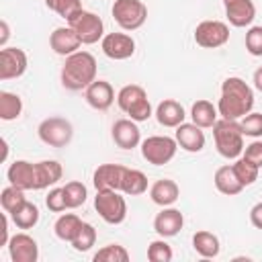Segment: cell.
<instances>
[{
    "label": "cell",
    "instance_id": "4",
    "mask_svg": "<svg viewBox=\"0 0 262 262\" xmlns=\"http://www.w3.org/2000/svg\"><path fill=\"white\" fill-rule=\"evenodd\" d=\"M117 104L135 123L147 121L151 117V104H149L147 92L139 84H127V86H123L119 90V94H117Z\"/></svg>",
    "mask_w": 262,
    "mask_h": 262
},
{
    "label": "cell",
    "instance_id": "36",
    "mask_svg": "<svg viewBox=\"0 0 262 262\" xmlns=\"http://www.w3.org/2000/svg\"><path fill=\"white\" fill-rule=\"evenodd\" d=\"M92 260L94 262H127L129 260V252L119 244H108V246L100 248L94 254Z\"/></svg>",
    "mask_w": 262,
    "mask_h": 262
},
{
    "label": "cell",
    "instance_id": "6",
    "mask_svg": "<svg viewBox=\"0 0 262 262\" xmlns=\"http://www.w3.org/2000/svg\"><path fill=\"white\" fill-rule=\"evenodd\" d=\"M94 209L100 219L111 225H119L127 217V203L119 194V190H96Z\"/></svg>",
    "mask_w": 262,
    "mask_h": 262
},
{
    "label": "cell",
    "instance_id": "27",
    "mask_svg": "<svg viewBox=\"0 0 262 262\" xmlns=\"http://www.w3.org/2000/svg\"><path fill=\"white\" fill-rule=\"evenodd\" d=\"M192 248L203 258H215V256H219L221 244H219V237L215 233L201 229V231H196L192 235Z\"/></svg>",
    "mask_w": 262,
    "mask_h": 262
},
{
    "label": "cell",
    "instance_id": "20",
    "mask_svg": "<svg viewBox=\"0 0 262 262\" xmlns=\"http://www.w3.org/2000/svg\"><path fill=\"white\" fill-rule=\"evenodd\" d=\"M176 143L184 149V151H190V154H196L205 147V133L199 125L194 123H180L176 127Z\"/></svg>",
    "mask_w": 262,
    "mask_h": 262
},
{
    "label": "cell",
    "instance_id": "38",
    "mask_svg": "<svg viewBox=\"0 0 262 262\" xmlns=\"http://www.w3.org/2000/svg\"><path fill=\"white\" fill-rule=\"evenodd\" d=\"M172 256H174V252H172L170 244L164 242V237L162 239H154L147 246V260L149 262H170Z\"/></svg>",
    "mask_w": 262,
    "mask_h": 262
},
{
    "label": "cell",
    "instance_id": "45",
    "mask_svg": "<svg viewBox=\"0 0 262 262\" xmlns=\"http://www.w3.org/2000/svg\"><path fill=\"white\" fill-rule=\"evenodd\" d=\"M252 82H254V88L258 90V92H262V66L254 72V76H252Z\"/></svg>",
    "mask_w": 262,
    "mask_h": 262
},
{
    "label": "cell",
    "instance_id": "43",
    "mask_svg": "<svg viewBox=\"0 0 262 262\" xmlns=\"http://www.w3.org/2000/svg\"><path fill=\"white\" fill-rule=\"evenodd\" d=\"M250 221L256 229H262V201L250 209Z\"/></svg>",
    "mask_w": 262,
    "mask_h": 262
},
{
    "label": "cell",
    "instance_id": "46",
    "mask_svg": "<svg viewBox=\"0 0 262 262\" xmlns=\"http://www.w3.org/2000/svg\"><path fill=\"white\" fill-rule=\"evenodd\" d=\"M0 29H2V35H0V45H2V47H6L8 35H10V33H8V23H6V20H2V23H0Z\"/></svg>",
    "mask_w": 262,
    "mask_h": 262
},
{
    "label": "cell",
    "instance_id": "37",
    "mask_svg": "<svg viewBox=\"0 0 262 262\" xmlns=\"http://www.w3.org/2000/svg\"><path fill=\"white\" fill-rule=\"evenodd\" d=\"M45 4H47L49 10H53L55 14L63 16L66 20H70L76 12L82 10V2L80 0H45Z\"/></svg>",
    "mask_w": 262,
    "mask_h": 262
},
{
    "label": "cell",
    "instance_id": "31",
    "mask_svg": "<svg viewBox=\"0 0 262 262\" xmlns=\"http://www.w3.org/2000/svg\"><path fill=\"white\" fill-rule=\"evenodd\" d=\"M23 113V100L18 94L2 90L0 92V119L2 121H14Z\"/></svg>",
    "mask_w": 262,
    "mask_h": 262
},
{
    "label": "cell",
    "instance_id": "34",
    "mask_svg": "<svg viewBox=\"0 0 262 262\" xmlns=\"http://www.w3.org/2000/svg\"><path fill=\"white\" fill-rule=\"evenodd\" d=\"M25 201H27L25 190L18 188V186H12V184H10V186L2 188V192H0V205H2V209H4L6 213H12V211L18 209Z\"/></svg>",
    "mask_w": 262,
    "mask_h": 262
},
{
    "label": "cell",
    "instance_id": "10",
    "mask_svg": "<svg viewBox=\"0 0 262 262\" xmlns=\"http://www.w3.org/2000/svg\"><path fill=\"white\" fill-rule=\"evenodd\" d=\"M194 41L205 49H217L229 41V27L223 20H203L194 29Z\"/></svg>",
    "mask_w": 262,
    "mask_h": 262
},
{
    "label": "cell",
    "instance_id": "44",
    "mask_svg": "<svg viewBox=\"0 0 262 262\" xmlns=\"http://www.w3.org/2000/svg\"><path fill=\"white\" fill-rule=\"evenodd\" d=\"M8 239H10V235H8V213L4 211V215H2V239H0V246H6Z\"/></svg>",
    "mask_w": 262,
    "mask_h": 262
},
{
    "label": "cell",
    "instance_id": "5",
    "mask_svg": "<svg viewBox=\"0 0 262 262\" xmlns=\"http://www.w3.org/2000/svg\"><path fill=\"white\" fill-rule=\"evenodd\" d=\"M111 12L123 31H137L147 20V6L141 0H115Z\"/></svg>",
    "mask_w": 262,
    "mask_h": 262
},
{
    "label": "cell",
    "instance_id": "28",
    "mask_svg": "<svg viewBox=\"0 0 262 262\" xmlns=\"http://www.w3.org/2000/svg\"><path fill=\"white\" fill-rule=\"evenodd\" d=\"M12 223L18 227V229H33L37 223H39V209L35 203L31 201H25L18 209H14L12 213H8Z\"/></svg>",
    "mask_w": 262,
    "mask_h": 262
},
{
    "label": "cell",
    "instance_id": "1",
    "mask_svg": "<svg viewBox=\"0 0 262 262\" xmlns=\"http://www.w3.org/2000/svg\"><path fill=\"white\" fill-rule=\"evenodd\" d=\"M254 106V90L237 76H229L221 84V98L217 104V111L221 119L237 121L252 113Z\"/></svg>",
    "mask_w": 262,
    "mask_h": 262
},
{
    "label": "cell",
    "instance_id": "11",
    "mask_svg": "<svg viewBox=\"0 0 262 262\" xmlns=\"http://www.w3.org/2000/svg\"><path fill=\"white\" fill-rule=\"evenodd\" d=\"M100 47H102V53L115 61L129 59L135 53V41L127 33H106L100 41Z\"/></svg>",
    "mask_w": 262,
    "mask_h": 262
},
{
    "label": "cell",
    "instance_id": "26",
    "mask_svg": "<svg viewBox=\"0 0 262 262\" xmlns=\"http://www.w3.org/2000/svg\"><path fill=\"white\" fill-rule=\"evenodd\" d=\"M217 115H219L217 106H213V102H209V100H205V98L196 100V102L192 104V108H190V119H192V123L199 125L201 129L213 127V125L217 123Z\"/></svg>",
    "mask_w": 262,
    "mask_h": 262
},
{
    "label": "cell",
    "instance_id": "33",
    "mask_svg": "<svg viewBox=\"0 0 262 262\" xmlns=\"http://www.w3.org/2000/svg\"><path fill=\"white\" fill-rule=\"evenodd\" d=\"M231 166H233V170H235V174H237V178H239V182H242L244 186H250V184H254V182L258 180L260 168H258L256 164H252L250 160H246L244 156L237 158Z\"/></svg>",
    "mask_w": 262,
    "mask_h": 262
},
{
    "label": "cell",
    "instance_id": "40",
    "mask_svg": "<svg viewBox=\"0 0 262 262\" xmlns=\"http://www.w3.org/2000/svg\"><path fill=\"white\" fill-rule=\"evenodd\" d=\"M246 51L254 57H262V27H250L246 33Z\"/></svg>",
    "mask_w": 262,
    "mask_h": 262
},
{
    "label": "cell",
    "instance_id": "21",
    "mask_svg": "<svg viewBox=\"0 0 262 262\" xmlns=\"http://www.w3.org/2000/svg\"><path fill=\"white\" fill-rule=\"evenodd\" d=\"M6 178L12 186H18L23 190H35V164L27 160H16L8 166Z\"/></svg>",
    "mask_w": 262,
    "mask_h": 262
},
{
    "label": "cell",
    "instance_id": "15",
    "mask_svg": "<svg viewBox=\"0 0 262 262\" xmlns=\"http://www.w3.org/2000/svg\"><path fill=\"white\" fill-rule=\"evenodd\" d=\"M49 45H51V49H53L57 55L68 57V55L80 51L82 41H80L78 33L68 25V27H57V29L49 35Z\"/></svg>",
    "mask_w": 262,
    "mask_h": 262
},
{
    "label": "cell",
    "instance_id": "3",
    "mask_svg": "<svg viewBox=\"0 0 262 262\" xmlns=\"http://www.w3.org/2000/svg\"><path fill=\"white\" fill-rule=\"evenodd\" d=\"M213 139L219 156L225 160H237L244 154V133L237 121L217 119L213 125Z\"/></svg>",
    "mask_w": 262,
    "mask_h": 262
},
{
    "label": "cell",
    "instance_id": "35",
    "mask_svg": "<svg viewBox=\"0 0 262 262\" xmlns=\"http://www.w3.org/2000/svg\"><path fill=\"white\" fill-rule=\"evenodd\" d=\"M70 244H72V248L76 252H88L96 244V229H94V225H90V223L84 221L82 227H80V231L76 233V237Z\"/></svg>",
    "mask_w": 262,
    "mask_h": 262
},
{
    "label": "cell",
    "instance_id": "17",
    "mask_svg": "<svg viewBox=\"0 0 262 262\" xmlns=\"http://www.w3.org/2000/svg\"><path fill=\"white\" fill-rule=\"evenodd\" d=\"M113 141L121 149H133L141 143V131L133 119H119L113 125Z\"/></svg>",
    "mask_w": 262,
    "mask_h": 262
},
{
    "label": "cell",
    "instance_id": "25",
    "mask_svg": "<svg viewBox=\"0 0 262 262\" xmlns=\"http://www.w3.org/2000/svg\"><path fill=\"white\" fill-rule=\"evenodd\" d=\"M213 182H215L217 190H219L221 194H227V196L239 194V192L244 190V184L239 182V178H237L233 166H229V164H225V166H221V168L215 170Z\"/></svg>",
    "mask_w": 262,
    "mask_h": 262
},
{
    "label": "cell",
    "instance_id": "32",
    "mask_svg": "<svg viewBox=\"0 0 262 262\" xmlns=\"http://www.w3.org/2000/svg\"><path fill=\"white\" fill-rule=\"evenodd\" d=\"M61 188H63V196H66L68 209H78V207L84 205L86 199H88L86 186H84L82 182H78V180H72V182H68L66 186H61Z\"/></svg>",
    "mask_w": 262,
    "mask_h": 262
},
{
    "label": "cell",
    "instance_id": "23",
    "mask_svg": "<svg viewBox=\"0 0 262 262\" xmlns=\"http://www.w3.org/2000/svg\"><path fill=\"white\" fill-rule=\"evenodd\" d=\"M61 164L55 160H43L35 164V190H43L61 180Z\"/></svg>",
    "mask_w": 262,
    "mask_h": 262
},
{
    "label": "cell",
    "instance_id": "18",
    "mask_svg": "<svg viewBox=\"0 0 262 262\" xmlns=\"http://www.w3.org/2000/svg\"><path fill=\"white\" fill-rule=\"evenodd\" d=\"M182 225H184V217H182V213L178 211V209H174V207H164L158 215H156V219H154V229H156V233L160 235V237H174L180 229H182Z\"/></svg>",
    "mask_w": 262,
    "mask_h": 262
},
{
    "label": "cell",
    "instance_id": "47",
    "mask_svg": "<svg viewBox=\"0 0 262 262\" xmlns=\"http://www.w3.org/2000/svg\"><path fill=\"white\" fill-rule=\"evenodd\" d=\"M2 149H4V151H2V160H6V156H8V145H6L4 139H2Z\"/></svg>",
    "mask_w": 262,
    "mask_h": 262
},
{
    "label": "cell",
    "instance_id": "22",
    "mask_svg": "<svg viewBox=\"0 0 262 262\" xmlns=\"http://www.w3.org/2000/svg\"><path fill=\"white\" fill-rule=\"evenodd\" d=\"M156 119L162 127H178L180 123H184L186 119V113H184V106L174 100V98H164L158 108H156Z\"/></svg>",
    "mask_w": 262,
    "mask_h": 262
},
{
    "label": "cell",
    "instance_id": "24",
    "mask_svg": "<svg viewBox=\"0 0 262 262\" xmlns=\"http://www.w3.org/2000/svg\"><path fill=\"white\" fill-rule=\"evenodd\" d=\"M149 196H151V201H154L156 205H160V207H172V205L178 201V196H180V188H178V184H176L174 180L162 178V180H156V182L151 184Z\"/></svg>",
    "mask_w": 262,
    "mask_h": 262
},
{
    "label": "cell",
    "instance_id": "30",
    "mask_svg": "<svg viewBox=\"0 0 262 262\" xmlns=\"http://www.w3.org/2000/svg\"><path fill=\"white\" fill-rule=\"evenodd\" d=\"M147 190V176L141 170H133L127 168L125 176H123V184H121V192L129 194V196H137L143 194Z\"/></svg>",
    "mask_w": 262,
    "mask_h": 262
},
{
    "label": "cell",
    "instance_id": "9",
    "mask_svg": "<svg viewBox=\"0 0 262 262\" xmlns=\"http://www.w3.org/2000/svg\"><path fill=\"white\" fill-rule=\"evenodd\" d=\"M176 149H178L176 137H168V135H151L141 141V156L154 166L168 164L176 156Z\"/></svg>",
    "mask_w": 262,
    "mask_h": 262
},
{
    "label": "cell",
    "instance_id": "42",
    "mask_svg": "<svg viewBox=\"0 0 262 262\" xmlns=\"http://www.w3.org/2000/svg\"><path fill=\"white\" fill-rule=\"evenodd\" d=\"M244 158L250 160L252 164H256L258 168H262V141H252L250 145L244 147Z\"/></svg>",
    "mask_w": 262,
    "mask_h": 262
},
{
    "label": "cell",
    "instance_id": "39",
    "mask_svg": "<svg viewBox=\"0 0 262 262\" xmlns=\"http://www.w3.org/2000/svg\"><path fill=\"white\" fill-rule=\"evenodd\" d=\"M242 133L248 137H262V113H248L239 121Z\"/></svg>",
    "mask_w": 262,
    "mask_h": 262
},
{
    "label": "cell",
    "instance_id": "7",
    "mask_svg": "<svg viewBox=\"0 0 262 262\" xmlns=\"http://www.w3.org/2000/svg\"><path fill=\"white\" fill-rule=\"evenodd\" d=\"M68 25L78 33L82 45L98 43L104 37V23H102V18L98 14H94V12H90V10H84V8L80 12H76L68 20Z\"/></svg>",
    "mask_w": 262,
    "mask_h": 262
},
{
    "label": "cell",
    "instance_id": "8",
    "mask_svg": "<svg viewBox=\"0 0 262 262\" xmlns=\"http://www.w3.org/2000/svg\"><path fill=\"white\" fill-rule=\"evenodd\" d=\"M37 133H39V139L45 145L66 147L72 141V137H74V127L63 117H49V119H43L39 123Z\"/></svg>",
    "mask_w": 262,
    "mask_h": 262
},
{
    "label": "cell",
    "instance_id": "14",
    "mask_svg": "<svg viewBox=\"0 0 262 262\" xmlns=\"http://www.w3.org/2000/svg\"><path fill=\"white\" fill-rule=\"evenodd\" d=\"M125 172L127 168L121 164H100L92 174V184L96 190H121Z\"/></svg>",
    "mask_w": 262,
    "mask_h": 262
},
{
    "label": "cell",
    "instance_id": "12",
    "mask_svg": "<svg viewBox=\"0 0 262 262\" xmlns=\"http://www.w3.org/2000/svg\"><path fill=\"white\" fill-rule=\"evenodd\" d=\"M29 59L27 53L18 47H2L0 49V80L20 78L27 72Z\"/></svg>",
    "mask_w": 262,
    "mask_h": 262
},
{
    "label": "cell",
    "instance_id": "13",
    "mask_svg": "<svg viewBox=\"0 0 262 262\" xmlns=\"http://www.w3.org/2000/svg\"><path fill=\"white\" fill-rule=\"evenodd\" d=\"M6 248H8V254H10L12 262H37V258H39L37 242L25 231L10 235Z\"/></svg>",
    "mask_w": 262,
    "mask_h": 262
},
{
    "label": "cell",
    "instance_id": "16",
    "mask_svg": "<svg viewBox=\"0 0 262 262\" xmlns=\"http://www.w3.org/2000/svg\"><path fill=\"white\" fill-rule=\"evenodd\" d=\"M225 16L233 27H250L256 18V6L252 0H223Z\"/></svg>",
    "mask_w": 262,
    "mask_h": 262
},
{
    "label": "cell",
    "instance_id": "41",
    "mask_svg": "<svg viewBox=\"0 0 262 262\" xmlns=\"http://www.w3.org/2000/svg\"><path fill=\"white\" fill-rule=\"evenodd\" d=\"M45 205H47V209L53 211V213L66 211L68 205H66V196H63V188H51L49 194H47V199H45Z\"/></svg>",
    "mask_w": 262,
    "mask_h": 262
},
{
    "label": "cell",
    "instance_id": "29",
    "mask_svg": "<svg viewBox=\"0 0 262 262\" xmlns=\"http://www.w3.org/2000/svg\"><path fill=\"white\" fill-rule=\"evenodd\" d=\"M82 223H84V221H82L78 215H74V213H63V215L57 217V221H55V225H53V231H55V235H57L61 242H72V239L76 237V233L80 231Z\"/></svg>",
    "mask_w": 262,
    "mask_h": 262
},
{
    "label": "cell",
    "instance_id": "2",
    "mask_svg": "<svg viewBox=\"0 0 262 262\" xmlns=\"http://www.w3.org/2000/svg\"><path fill=\"white\" fill-rule=\"evenodd\" d=\"M96 59L88 51H76L61 66V84L68 90H86L96 80Z\"/></svg>",
    "mask_w": 262,
    "mask_h": 262
},
{
    "label": "cell",
    "instance_id": "19",
    "mask_svg": "<svg viewBox=\"0 0 262 262\" xmlns=\"http://www.w3.org/2000/svg\"><path fill=\"white\" fill-rule=\"evenodd\" d=\"M84 98L86 102L96 108V111H106L113 100H115V90L111 86V82L106 80H94L86 90H84Z\"/></svg>",
    "mask_w": 262,
    "mask_h": 262
}]
</instances>
